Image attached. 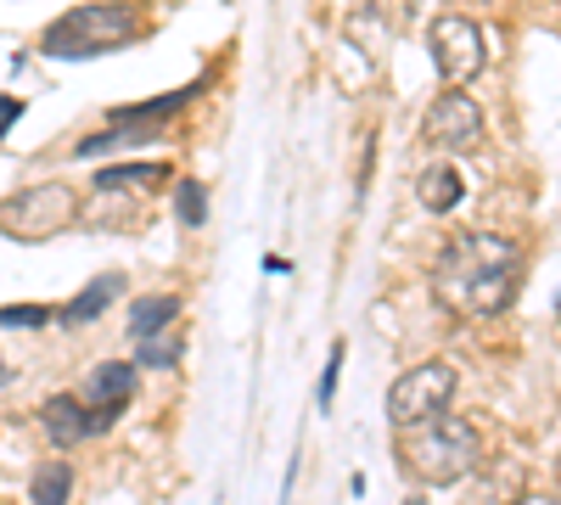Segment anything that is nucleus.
<instances>
[{
	"label": "nucleus",
	"instance_id": "nucleus-1",
	"mask_svg": "<svg viewBox=\"0 0 561 505\" xmlns=\"http://www.w3.org/2000/svg\"><path fill=\"white\" fill-rule=\"evenodd\" d=\"M523 248L494 231H460L433 264V298L460 320H489L517 298Z\"/></svg>",
	"mask_w": 561,
	"mask_h": 505
},
{
	"label": "nucleus",
	"instance_id": "nucleus-2",
	"mask_svg": "<svg viewBox=\"0 0 561 505\" xmlns=\"http://www.w3.org/2000/svg\"><path fill=\"white\" fill-rule=\"evenodd\" d=\"M140 34H147V12L140 7H129V0H90V7H73L68 18H57L39 34V51L62 62H90V57L124 51Z\"/></svg>",
	"mask_w": 561,
	"mask_h": 505
},
{
	"label": "nucleus",
	"instance_id": "nucleus-3",
	"mask_svg": "<svg viewBox=\"0 0 561 505\" xmlns=\"http://www.w3.org/2000/svg\"><path fill=\"white\" fill-rule=\"evenodd\" d=\"M393 455H399V467L415 483L449 489V483H460L466 472L483 461V438L466 427V422H455V416H433V422H421V427H404V438L393 444Z\"/></svg>",
	"mask_w": 561,
	"mask_h": 505
},
{
	"label": "nucleus",
	"instance_id": "nucleus-4",
	"mask_svg": "<svg viewBox=\"0 0 561 505\" xmlns=\"http://www.w3.org/2000/svg\"><path fill=\"white\" fill-rule=\"evenodd\" d=\"M79 219H84V208H79V192L68 186V180H39V186H23V192H12L7 203H0V237L51 242V237L73 231Z\"/></svg>",
	"mask_w": 561,
	"mask_h": 505
},
{
	"label": "nucleus",
	"instance_id": "nucleus-5",
	"mask_svg": "<svg viewBox=\"0 0 561 505\" xmlns=\"http://www.w3.org/2000/svg\"><path fill=\"white\" fill-rule=\"evenodd\" d=\"M449 399H455V365L421 359V365H410V371L388 388V422L393 427H421V422L444 416Z\"/></svg>",
	"mask_w": 561,
	"mask_h": 505
},
{
	"label": "nucleus",
	"instance_id": "nucleus-6",
	"mask_svg": "<svg viewBox=\"0 0 561 505\" xmlns=\"http://www.w3.org/2000/svg\"><path fill=\"white\" fill-rule=\"evenodd\" d=\"M427 45H433V62H438V73H444L449 90H466V84L483 73V62H489V39H483V28L466 18V12H444L427 28Z\"/></svg>",
	"mask_w": 561,
	"mask_h": 505
},
{
	"label": "nucleus",
	"instance_id": "nucleus-7",
	"mask_svg": "<svg viewBox=\"0 0 561 505\" xmlns=\"http://www.w3.org/2000/svg\"><path fill=\"white\" fill-rule=\"evenodd\" d=\"M421 141H427L433 152H444V158L472 152L483 141V107L466 96V90H449L444 84V96L427 107V118H421Z\"/></svg>",
	"mask_w": 561,
	"mask_h": 505
},
{
	"label": "nucleus",
	"instance_id": "nucleus-8",
	"mask_svg": "<svg viewBox=\"0 0 561 505\" xmlns=\"http://www.w3.org/2000/svg\"><path fill=\"white\" fill-rule=\"evenodd\" d=\"M39 427H45V438H51L57 449H73V444H84V438L102 433L96 410H90L84 399H73V393L45 399V404H39Z\"/></svg>",
	"mask_w": 561,
	"mask_h": 505
},
{
	"label": "nucleus",
	"instance_id": "nucleus-9",
	"mask_svg": "<svg viewBox=\"0 0 561 505\" xmlns=\"http://www.w3.org/2000/svg\"><path fill=\"white\" fill-rule=\"evenodd\" d=\"M129 393H135V365L129 359H107V365H96V371L84 377V399H90V410H96L102 427L124 416Z\"/></svg>",
	"mask_w": 561,
	"mask_h": 505
},
{
	"label": "nucleus",
	"instance_id": "nucleus-10",
	"mask_svg": "<svg viewBox=\"0 0 561 505\" xmlns=\"http://www.w3.org/2000/svg\"><path fill=\"white\" fill-rule=\"evenodd\" d=\"M460 169L444 158V163H427V169H421V180H415V197H421V208H427V214H449L455 203H460Z\"/></svg>",
	"mask_w": 561,
	"mask_h": 505
},
{
	"label": "nucleus",
	"instance_id": "nucleus-11",
	"mask_svg": "<svg viewBox=\"0 0 561 505\" xmlns=\"http://www.w3.org/2000/svg\"><path fill=\"white\" fill-rule=\"evenodd\" d=\"M180 314V298L174 292H152V298H135V309H129V337L135 343H147V337H158L169 320Z\"/></svg>",
	"mask_w": 561,
	"mask_h": 505
},
{
	"label": "nucleus",
	"instance_id": "nucleus-12",
	"mask_svg": "<svg viewBox=\"0 0 561 505\" xmlns=\"http://www.w3.org/2000/svg\"><path fill=\"white\" fill-rule=\"evenodd\" d=\"M118 292H124V275H96V282H90V287H84V292L62 309V320H68V326H84V320H96V314H102V309H107Z\"/></svg>",
	"mask_w": 561,
	"mask_h": 505
},
{
	"label": "nucleus",
	"instance_id": "nucleus-13",
	"mask_svg": "<svg viewBox=\"0 0 561 505\" xmlns=\"http://www.w3.org/2000/svg\"><path fill=\"white\" fill-rule=\"evenodd\" d=\"M180 107H185V90H169V96H158V102L107 113V124H113V129H158V118H163V113H180Z\"/></svg>",
	"mask_w": 561,
	"mask_h": 505
},
{
	"label": "nucleus",
	"instance_id": "nucleus-14",
	"mask_svg": "<svg viewBox=\"0 0 561 505\" xmlns=\"http://www.w3.org/2000/svg\"><path fill=\"white\" fill-rule=\"evenodd\" d=\"M158 180H169L163 163H124V169L96 174V192H147V186H158Z\"/></svg>",
	"mask_w": 561,
	"mask_h": 505
},
{
	"label": "nucleus",
	"instance_id": "nucleus-15",
	"mask_svg": "<svg viewBox=\"0 0 561 505\" xmlns=\"http://www.w3.org/2000/svg\"><path fill=\"white\" fill-rule=\"evenodd\" d=\"M68 494H73V472H68L62 461H51V467L34 472V489H28L34 505H68Z\"/></svg>",
	"mask_w": 561,
	"mask_h": 505
},
{
	"label": "nucleus",
	"instance_id": "nucleus-16",
	"mask_svg": "<svg viewBox=\"0 0 561 505\" xmlns=\"http://www.w3.org/2000/svg\"><path fill=\"white\" fill-rule=\"evenodd\" d=\"M174 219L192 225V231L208 219V186H203V180H180V186H174Z\"/></svg>",
	"mask_w": 561,
	"mask_h": 505
},
{
	"label": "nucleus",
	"instance_id": "nucleus-17",
	"mask_svg": "<svg viewBox=\"0 0 561 505\" xmlns=\"http://www.w3.org/2000/svg\"><path fill=\"white\" fill-rule=\"evenodd\" d=\"M140 365H152V371H169V365H180V343L174 337H147V343H140Z\"/></svg>",
	"mask_w": 561,
	"mask_h": 505
},
{
	"label": "nucleus",
	"instance_id": "nucleus-18",
	"mask_svg": "<svg viewBox=\"0 0 561 505\" xmlns=\"http://www.w3.org/2000/svg\"><path fill=\"white\" fill-rule=\"evenodd\" d=\"M51 320V309L45 303H23V309H0V326L7 332H23V326H45Z\"/></svg>",
	"mask_w": 561,
	"mask_h": 505
},
{
	"label": "nucleus",
	"instance_id": "nucleus-19",
	"mask_svg": "<svg viewBox=\"0 0 561 505\" xmlns=\"http://www.w3.org/2000/svg\"><path fill=\"white\" fill-rule=\"evenodd\" d=\"M337 371H343V343L332 348V359H325V371H320V410H332V399H337Z\"/></svg>",
	"mask_w": 561,
	"mask_h": 505
},
{
	"label": "nucleus",
	"instance_id": "nucleus-20",
	"mask_svg": "<svg viewBox=\"0 0 561 505\" xmlns=\"http://www.w3.org/2000/svg\"><path fill=\"white\" fill-rule=\"evenodd\" d=\"M23 113V102H0V135H7L12 129V118Z\"/></svg>",
	"mask_w": 561,
	"mask_h": 505
},
{
	"label": "nucleus",
	"instance_id": "nucleus-21",
	"mask_svg": "<svg viewBox=\"0 0 561 505\" xmlns=\"http://www.w3.org/2000/svg\"><path fill=\"white\" fill-rule=\"evenodd\" d=\"M517 505H561V494H523Z\"/></svg>",
	"mask_w": 561,
	"mask_h": 505
},
{
	"label": "nucleus",
	"instance_id": "nucleus-22",
	"mask_svg": "<svg viewBox=\"0 0 561 505\" xmlns=\"http://www.w3.org/2000/svg\"><path fill=\"white\" fill-rule=\"evenodd\" d=\"M0 382H7V365H0Z\"/></svg>",
	"mask_w": 561,
	"mask_h": 505
},
{
	"label": "nucleus",
	"instance_id": "nucleus-23",
	"mask_svg": "<svg viewBox=\"0 0 561 505\" xmlns=\"http://www.w3.org/2000/svg\"><path fill=\"white\" fill-rule=\"evenodd\" d=\"M556 478H561V467H556Z\"/></svg>",
	"mask_w": 561,
	"mask_h": 505
}]
</instances>
